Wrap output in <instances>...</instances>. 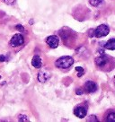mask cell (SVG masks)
Segmentation results:
<instances>
[{
  "label": "cell",
  "mask_w": 115,
  "mask_h": 122,
  "mask_svg": "<svg viewBox=\"0 0 115 122\" xmlns=\"http://www.w3.org/2000/svg\"><path fill=\"white\" fill-rule=\"evenodd\" d=\"M73 64H74V58L72 57H69V56H64V57H59L56 61V63H55V65H56L57 67L62 69L69 68Z\"/></svg>",
  "instance_id": "obj_1"
},
{
  "label": "cell",
  "mask_w": 115,
  "mask_h": 122,
  "mask_svg": "<svg viewBox=\"0 0 115 122\" xmlns=\"http://www.w3.org/2000/svg\"><path fill=\"white\" fill-rule=\"evenodd\" d=\"M94 35L96 38H101V37H104L108 35L109 31H110V29L109 27L106 25V24H101L99 26L96 28L95 30H94Z\"/></svg>",
  "instance_id": "obj_2"
},
{
  "label": "cell",
  "mask_w": 115,
  "mask_h": 122,
  "mask_svg": "<svg viewBox=\"0 0 115 122\" xmlns=\"http://www.w3.org/2000/svg\"><path fill=\"white\" fill-rule=\"evenodd\" d=\"M24 42V38L22 34H15L13 37H12L11 41L9 42L10 46L12 47H18V46H21L22 44H23Z\"/></svg>",
  "instance_id": "obj_3"
},
{
  "label": "cell",
  "mask_w": 115,
  "mask_h": 122,
  "mask_svg": "<svg viewBox=\"0 0 115 122\" xmlns=\"http://www.w3.org/2000/svg\"><path fill=\"white\" fill-rule=\"evenodd\" d=\"M46 42L47 44L50 46V48L51 49H56L58 46V43H59V40L57 36L55 35H50L48 38L46 39Z\"/></svg>",
  "instance_id": "obj_4"
},
{
  "label": "cell",
  "mask_w": 115,
  "mask_h": 122,
  "mask_svg": "<svg viewBox=\"0 0 115 122\" xmlns=\"http://www.w3.org/2000/svg\"><path fill=\"white\" fill-rule=\"evenodd\" d=\"M86 113H87V110H86V108L83 106H77L74 111V114L79 118H84L86 116Z\"/></svg>",
  "instance_id": "obj_5"
},
{
  "label": "cell",
  "mask_w": 115,
  "mask_h": 122,
  "mask_svg": "<svg viewBox=\"0 0 115 122\" xmlns=\"http://www.w3.org/2000/svg\"><path fill=\"white\" fill-rule=\"evenodd\" d=\"M84 88H85V90H86L87 92L92 93V92H96V90H97V84L94 82H93V81H87L85 83V84H84Z\"/></svg>",
  "instance_id": "obj_6"
},
{
  "label": "cell",
  "mask_w": 115,
  "mask_h": 122,
  "mask_svg": "<svg viewBox=\"0 0 115 122\" xmlns=\"http://www.w3.org/2000/svg\"><path fill=\"white\" fill-rule=\"evenodd\" d=\"M50 74L46 71H41L40 73H38V76H37V78H38V81L39 82H41V83H45L47 80H49V78H50Z\"/></svg>",
  "instance_id": "obj_7"
},
{
  "label": "cell",
  "mask_w": 115,
  "mask_h": 122,
  "mask_svg": "<svg viewBox=\"0 0 115 122\" xmlns=\"http://www.w3.org/2000/svg\"><path fill=\"white\" fill-rule=\"evenodd\" d=\"M94 63H95L96 66L102 67V66H104L106 65V63H107V58H106V57H104V56L97 57H95V59H94Z\"/></svg>",
  "instance_id": "obj_8"
},
{
  "label": "cell",
  "mask_w": 115,
  "mask_h": 122,
  "mask_svg": "<svg viewBox=\"0 0 115 122\" xmlns=\"http://www.w3.org/2000/svg\"><path fill=\"white\" fill-rule=\"evenodd\" d=\"M42 58L38 56H34L32 57V60H31V65L34 66L35 68H40L42 66Z\"/></svg>",
  "instance_id": "obj_9"
},
{
  "label": "cell",
  "mask_w": 115,
  "mask_h": 122,
  "mask_svg": "<svg viewBox=\"0 0 115 122\" xmlns=\"http://www.w3.org/2000/svg\"><path fill=\"white\" fill-rule=\"evenodd\" d=\"M104 48H105L106 50H115V39H111V40H109V41L105 43Z\"/></svg>",
  "instance_id": "obj_10"
},
{
  "label": "cell",
  "mask_w": 115,
  "mask_h": 122,
  "mask_svg": "<svg viewBox=\"0 0 115 122\" xmlns=\"http://www.w3.org/2000/svg\"><path fill=\"white\" fill-rule=\"evenodd\" d=\"M104 2V0H89V3L93 6H98Z\"/></svg>",
  "instance_id": "obj_11"
},
{
  "label": "cell",
  "mask_w": 115,
  "mask_h": 122,
  "mask_svg": "<svg viewBox=\"0 0 115 122\" xmlns=\"http://www.w3.org/2000/svg\"><path fill=\"white\" fill-rule=\"evenodd\" d=\"M106 121L108 122H115V113L111 112L107 116L106 118Z\"/></svg>",
  "instance_id": "obj_12"
},
{
  "label": "cell",
  "mask_w": 115,
  "mask_h": 122,
  "mask_svg": "<svg viewBox=\"0 0 115 122\" xmlns=\"http://www.w3.org/2000/svg\"><path fill=\"white\" fill-rule=\"evenodd\" d=\"M18 120L19 121H29V118H27V116H25V115H19Z\"/></svg>",
  "instance_id": "obj_13"
},
{
  "label": "cell",
  "mask_w": 115,
  "mask_h": 122,
  "mask_svg": "<svg viewBox=\"0 0 115 122\" xmlns=\"http://www.w3.org/2000/svg\"><path fill=\"white\" fill-rule=\"evenodd\" d=\"M16 28V30H18V31H21V32H24V30H25L24 27H23L22 24H17Z\"/></svg>",
  "instance_id": "obj_14"
},
{
  "label": "cell",
  "mask_w": 115,
  "mask_h": 122,
  "mask_svg": "<svg viewBox=\"0 0 115 122\" xmlns=\"http://www.w3.org/2000/svg\"><path fill=\"white\" fill-rule=\"evenodd\" d=\"M3 1H4L6 5H13L16 2V0H3Z\"/></svg>",
  "instance_id": "obj_15"
},
{
  "label": "cell",
  "mask_w": 115,
  "mask_h": 122,
  "mask_svg": "<svg viewBox=\"0 0 115 122\" xmlns=\"http://www.w3.org/2000/svg\"><path fill=\"white\" fill-rule=\"evenodd\" d=\"M89 121H97V120H98V119H97V118H96L95 116H94V115H92V116H90V117H89Z\"/></svg>",
  "instance_id": "obj_16"
},
{
  "label": "cell",
  "mask_w": 115,
  "mask_h": 122,
  "mask_svg": "<svg viewBox=\"0 0 115 122\" xmlns=\"http://www.w3.org/2000/svg\"><path fill=\"white\" fill-rule=\"evenodd\" d=\"M76 93H77V95H81V94H83V93H84V92H83V89H81V88H78L77 91H76Z\"/></svg>",
  "instance_id": "obj_17"
},
{
  "label": "cell",
  "mask_w": 115,
  "mask_h": 122,
  "mask_svg": "<svg viewBox=\"0 0 115 122\" xmlns=\"http://www.w3.org/2000/svg\"><path fill=\"white\" fill-rule=\"evenodd\" d=\"M76 70H77L78 73H84V68L81 67V66H77V67H76Z\"/></svg>",
  "instance_id": "obj_18"
},
{
  "label": "cell",
  "mask_w": 115,
  "mask_h": 122,
  "mask_svg": "<svg viewBox=\"0 0 115 122\" xmlns=\"http://www.w3.org/2000/svg\"><path fill=\"white\" fill-rule=\"evenodd\" d=\"M88 35L90 37H94V30H93V29H91V30L88 31Z\"/></svg>",
  "instance_id": "obj_19"
},
{
  "label": "cell",
  "mask_w": 115,
  "mask_h": 122,
  "mask_svg": "<svg viewBox=\"0 0 115 122\" xmlns=\"http://www.w3.org/2000/svg\"><path fill=\"white\" fill-rule=\"evenodd\" d=\"M5 61V57L4 55H0V62H4Z\"/></svg>",
  "instance_id": "obj_20"
},
{
  "label": "cell",
  "mask_w": 115,
  "mask_h": 122,
  "mask_svg": "<svg viewBox=\"0 0 115 122\" xmlns=\"http://www.w3.org/2000/svg\"><path fill=\"white\" fill-rule=\"evenodd\" d=\"M114 84H115V76H114Z\"/></svg>",
  "instance_id": "obj_21"
},
{
  "label": "cell",
  "mask_w": 115,
  "mask_h": 122,
  "mask_svg": "<svg viewBox=\"0 0 115 122\" xmlns=\"http://www.w3.org/2000/svg\"><path fill=\"white\" fill-rule=\"evenodd\" d=\"M0 78H1V76H0Z\"/></svg>",
  "instance_id": "obj_22"
}]
</instances>
